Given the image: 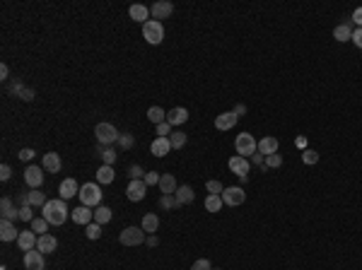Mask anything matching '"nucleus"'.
Masks as SVG:
<instances>
[{"mask_svg":"<svg viewBox=\"0 0 362 270\" xmlns=\"http://www.w3.org/2000/svg\"><path fill=\"white\" fill-rule=\"evenodd\" d=\"M41 217L49 222V224H65V220H68V205H65V200H49L44 208H41Z\"/></svg>","mask_w":362,"mask_h":270,"instance_id":"nucleus-1","label":"nucleus"},{"mask_svg":"<svg viewBox=\"0 0 362 270\" xmlns=\"http://www.w3.org/2000/svg\"><path fill=\"white\" fill-rule=\"evenodd\" d=\"M80 203L87 205V208H99L102 205V188H99V183H84L80 186Z\"/></svg>","mask_w":362,"mask_h":270,"instance_id":"nucleus-2","label":"nucleus"},{"mask_svg":"<svg viewBox=\"0 0 362 270\" xmlns=\"http://www.w3.org/2000/svg\"><path fill=\"white\" fill-rule=\"evenodd\" d=\"M142 36H145V41L152 44V46L162 44V39H165V27H162V22H157V20H147V22L142 25Z\"/></svg>","mask_w":362,"mask_h":270,"instance_id":"nucleus-3","label":"nucleus"},{"mask_svg":"<svg viewBox=\"0 0 362 270\" xmlns=\"http://www.w3.org/2000/svg\"><path fill=\"white\" fill-rule=\"evenodd\" d=\"M94 135H97L99 145H111V143H118V138H121V133L113 128L111 123H107V121L94 125Z\"/></svg>","mask_w":362,"mask_h":270,"instance_id":"nucleus-4","label":"nucleus"},{"mask_svg":"<svg viewBox=\"0 0 362 270\" xmlns=\"http://www.w3.org/2000/svg\"><path fill=\"white\" fill-rule=\"evenodd\" d=\"M234 147H237V154H239V157H247V159H249L251 154H256V152H258V143L253 140V135H249V133H242V135H237Z\"/></svg>","mask_w":362,"mask_h":270,"instance_id":"nucleus-5","label":"nucleus"},{"mask_svg":"<svg viewBox=\"0 0 362 270\" xmlns=\"http://www.w3.org/2000/svg\"><path fill=\"white\" fill-rule=\"evenodd\" d=\"M121 244L123 246H140V244H145V229L142 227H126L123 232H121Z\"/></svg>","mask_w":362,"mask_h":270,"instance_id":"nucleus-6","label":"nucleus"},{"mask_svg":"<svg viewBox=\"0 0 362 270\" xmlns=\"http://www.w3.org/2000/svg\"><path fill=\"white\" fill-rule=\"evenodd\" d=\"M244 200H247V193H244L242 186H229V188L223 191V203L229 205V208H237V205H242Z\"/></svg>","mask_w":362,"mask_h":270,"instance_id":"nucleus-7","label":"nucleus"},{"mask_svg":"<svg viewBox=\"0 0 362 270\" xmlns=\"http://www.w3.org/2000/svg\"><path fill=\"white\" fill-rule=\"evenodd\" d=\"M145 193H147V183L142 179H131L128 183V188H126V196H128V200H133V203H138L145 198Z\"/></svg>","mask_w":362,"mask_h":270,"instance_id":"nucleus-8","label":"nucleus"},{"mask_svg":"<svg viewBox=\"0 0 362 270\" xmlns=\"http://www.w3.org/2000/svg\"><path fill=\"white\" fill-rule=\"evenodd\" d=\"M174 12V5L169 2V0H160V2H152V7H150V15H152V20H167L169 15Z\"/></svg>","mask_w":362,"mask_h":270,"instance_id":"nucleus-9","label":"nucleus"},{"mask_svg":"<svg viewBox=\"0 0 362 270\" xmlns=\"http://www.w3.org/2000/svg\"><path fill=\"white\" fill-rule=\"evenodd\" d=\"M58 193H60V200H70L73 196H80V186L75 179H63L58 186Z\"/></svg>","mask_w":362,"mask_h":270,"instance_id":"nucleus-10","label":"nucleus"},{"mask_svg":"<svg viewBox=\"0 0 362 270\" xmlns=\"http://www.w3.org/2000/svg\"><path fill=\"white\" fill-rule=\"evenodd\" d=\"M25 181H27L29 188H39L44 183V167H27L25 169Z\"/></svg>","mask_w":362,"mask_h":270,"instance_id":"nucleus-11","label":"nucleus"},{"mask_svg":"<svg viewBox=\"0 0 362 270\" xmlns=\"http://www.w3.org/2000/svg\"><path fill=\"white\" fill-rule=\"evenodd\" d=\"M229 169H232V172L242 179V176H247V174H249L251 162L247 159V157H239V154H237V157H232V159H229Z\"/></svg>","mask_w":362,"mask_h":270,"instance_id":"nucleus-12","label":"nucleus"},{"mask_svg":"<svg viewBox=\"0 0 362 270\" xmlns=\"http://www.w3.org/2000/svg\"><path fill=\"white\" fill-rule=\"evenodd\" d=\"M73 222H75V224H83V227H87L89 222H94V212H92V208H87V205L75 208V210H73Z\"/></svg>","mask_w":362,"mask_h":270,"instance_id":"nucleus-13","label":"nucleus"},{"mask_svg":"<svg viewBox=\"0 0 362 270\" xmlns=\"http://www.w3.org/2000/svg\"><path fill=\"white\" fill-rule=\"evenodd\" d=\"M25 268L27 270H44V253H41V251H27V253H25Z\"/></svg>","mask_w":362,"mask_h":270,"instance_id":"nucleus-14","label":"nucleus"},{"mask_svg":"<svg viewBox=\"0 0 362 270\" xmlns=\"http://www.w3.org/2000/svg\"><path fill=\"white\" fill-rule=\"evenodd\" d=\"M237 114L234 111H224V114H220L218 119H215V128L218 130H229V128H234L237 125Z\"/></svg>","mask_w":362,"mask_h":270,"instance_id":"nucleus-15","label":"nucleus"},{"mask_svg":"<svg viewBox=\"0 0 362 270\" xmlns=\"http://www.w3.org/2000/svg\"><path fill=\"white\" fill-rule=\"evenodd\" d=\"M36 241H39V237L29 229V232H20V237H17V246L27 253V251H34V246H36Z\"/></svg>","mask_w":362,"mask_h":270,"instance_id":"nucleus-16","label":"nucleus"},{"mask_svg":"<svg viewBox=\"0 0 362 270\" xmlns=\"http://www.w3.org/2000/svg\"><path fill=\"white\" fill-rule=\"evenodd\" d=\"M169 150H171L169 138H155V140H152V145H150V152H152L155 157H167Z\"/></svg>","mask_w":362,"mask_h":270,"instance_id":"nucleus-17","label":"nucleus"},{"mask_svg":"<svg viewBox=\"0 0 362 270\" xmlns=\"http://www.w3.org/2000/svg\"><path fill=\"white\" fill-rule=\"evenodd\" d=\"M56 248H58V241L51 234H41L39 241H36V251H41V253H54Z\"/></svg>","mask_w":362,"mask_h":270,"instance_id":"nucleus-18","label":"nucleus"},{"mask_svg":"<svg viewBox=\"0 0 362 270\" xmlns=\"http://www.w3.org/2000/svg\"><path fill=\"white\" fill-rule=\"evenodd\" d=\"M0 215H2V220H20V210H15V205H12V200L5 196L2 200H0Z\"/></svg>","mask_w":362,"mask_h":270,"instance_id":"nucleus-19","label":"nucleus"},{"mask_svg":"<svg viewBox=\"0 0 362 270\" xmlns=\"http://www.w3.org/2000/svg\"><path fill=\"white\" fill-rule=\"evenodd\" d=\"M20 237V232L15 229V224L10 222V220H2L0 222V239L2 241H17Z\"/></svg>","mask_w":362,"mask_h":270,"instance_id":"nucleus-20","label":"nucleus"},{"mask_svg":"<svg viewBox=\"0 0 362 270\" xmlns=\"http://www.w3.org/2000/svg\"><path fill=\"white\" fill-rule=\"evenodd\" d=\"M186 121H189V111L184 106H176L167 114V123H171V125H184Z\"/></svg>","mask_w":362,"mask_h":270,"instance_id":"nucleus-21","label":"nucleus"},{"mask_svg":"<svg viewBox=\"0 0 362 270\" xmlns=\"http://www.w3.org/2000/svg\"><path fill=\"white\" fill-rule=\"evenodd\" d=\"M128 15H131V20H136V22H147V17H150V10L145 7V5H140V2H136V5H131L128 7Z\"/></svg>","mask_w":362,"mask_h":270,"instance_id":"nucleus-22","label":"nucleus"},{"mask_svg":"<svg viewBox=\"0 0 362 270\" xmlns=\"http://www.w3.org/2000/svg\"><path fill=\"white\" fill-rule=\"evenodd\" d=\"M258 152L261 154H276L278 152V138H273V135H268V138H263V140H258Z\"/></svg>","mask_w":362,"mask_h":270,"instance_id":"nucleus-23","label":"nucleus"},{"mask_svg":"<svg viewBox=\"0 0 362 270\" xmlns=\"http://www.w3.org/2000/svg\"><path fill=\"white\" fill-rule=\"evenodd\" d=\"M174 196H176V200H179V205H186V203H194V198H195V193H194V188H191V186H179Z\"/></svg>","mask_w":362,"mask_h":270,"instance_id":"nucleus-24","label":"nucleus"},{"mask_svg":"<svg viewBox=\"0 0 362 270\" xmlns=\"http://www.w3.org/2000/svg\"><path fill=\"white\" fill-rule=\"evenodd\" d=\"M44 169L51 172V174H58V172H60V157H58L56 152L44 154Z\"/></svg>","mask_w":362,"mask_h":270,"instance_id":"nucleus-25","label":"nucleus"},{"mask_svg":"<svg viewBox=\"0 0 362 270\" xmlns=\"http://www.w3.org/2000/svg\"><path fill=\"white\" fill-rule=\"evenodd\" d=\"M176 179L171 176V174H162V179H160V191H162V196H169V193H176Z\"/></svg>","mask_w":362,"mask_h":270,"instance_id":"nucleus-26","label":"nucleus"},{"mask_svg":"<svg viewBox=\"0 0 362 270\" xmlns=\"http://www.w3.org/2000/svg\"><path fill=\"white\" fill-rule=\"evenodd\" d=\"M27 196H29V205H31V208H44V205L49 203V198H46L39 188H31Z\"/></svg>","mask_w":362,"mask_h":270,"instance_id":"nucleus-27","label":"nucleus"},{"mask_svg":"<svg viewBox=\"0 0 362 270\" xmlns=\"http://www.w3.org/2000/svg\"><path fill=\"white\" fill-rule=\"evenodd\" d=\"M334 39L335 41H350L353 39V25H348V22L345 25H338L334 29Z\"/></svg>","mask_w":362,"mask_h":270,"instance_id":"nucleus-28","label":"nucleus"},{"mask_svg":"<svg viewBox=\"0 0 362 270\" xmlns=\"http://www.w3.org/2000/svg\"><path fill=\"white\" fill-rule=\"evenodd\" d=\"M145 232H150V234H155L157 232V227H160V217L157 215H152V212H147L145 217H142V224H140Z\"/></svg>","mask_w":362,"mask_h":270,"instance_id":"nucleus-29","label":"nucleus"},{"mask_svg":"<svg viewBox=\"0 0 362 270\" xmlns=\"http://www.w3.org/2000/svg\"><path fill=\"white\" fill-rule=\"evenodd\" d=\"M113 179H116L113 167H109V164H102V167H99V172H97V183H111Z\"/></svg>","mask_w":362,"mask_h":270,"instance_id":"nucleus-30","label":"nucleus"},{"mask_svg":"<svg viewBox=\"0 0 362 270\" xmlns=\"http://www.w3.org/2000/svg\"><path fill=\"white\" fill-rule=\"evenodd\" d=\"M223 196H213V193H208V198H205V210L208 212H220L223 210Z\"/></svg>","mask_w":362,"mask_h":270,"instance_id":"nucleus-31","label":"nucleus"},{"mask_svg":"<svg viewBox=\"0 0 362 270\" xmlns=\"http://www.w3.org/2000/svg\"><path fill=\"white\" fill-rule=\"evenodd\" d=\"M147 119H150V123L160 125V123L167 121V114H165V109H160V106H150V109H147Z\"/></svg>","mask_w":362,"mask_h":270,"instance_id":"nucleus-32","label":"nucleus"},{"mask_svg":"<svg viewBox=\"0 0 362 270\" xmlns=\"http://www.w3.org/2000/svg\"><path fill=\"white\" fill-rule=\"evenodd\" d=\"M94 222H97V224H107V222H111V208H104V205L94 208Z\"/></svg>","mask_w":362,"mask_h":270,"instance_id":"nucleus-33","label":"nucleus"},{"mask_svg":"<svg viewBox=\"0 0 362 270\" xmlns=\"http://www.w3.org/2000/svg\"><path fill=\"white\" fill-rule=\"evenodd\" d=\"M169 143H171V150H181V147L186 145V133L174 130V133L169 135Z\"/></svg>","mask_w":362,"mask_h":270,"instance_id":"nucleus-34","label":"nucleus"},{"mask_svg":"<svg viewBox=\"0 0 362 270\" xmlns=\"http://www.w3.org/2000/svg\"><path fill=\"white\" fill-rule=\"evenodd\" d=\"M31 232L39 234V237L46 234V232H49V222H46L44 217H34V220H31Z\"/></svg>","mask_w":362,"mask_h":270,"instance_id":"nucleus-35","label":"nucleus"},{"mask_svg":"<svg viewBox=\"0 0 362 270\" xmlns=\"http://www.w3.org/2000/svg\"><path fill=\"white\" fill-rule=\"evenodd\" d=\"M160 208H165V210H171V208H181V205H179L176 196H174V193H169V196H162V198H160Z\"/></svg>","mask_w":362,"mask_h":270,"instance_id":"nucleus-36","label":"nucleus"},{"mask_svg":"<svg viewBox=\"0 0 362 270\" xmlns=\"http://www.w3.org/2000/svg\"><path fill=\"white\" fill-rule=\"evenodd\" d=\"M84 234H87V239H99V237H102V224L89 222V224L84 227Z\"/></svg>","mask_w":362,"mask_h":270,"instance_id":"nucleus-37","label":"nucleus"},{"mask_svg":"<svg viewBox=\"0 0 362 270\" xmlns=\"http://www.w3.org/2000/svg\"><path fill=\"white\" fill-rule=\"evenodd\" d=\"M133 145H136L133 135H131V133H121V138H118V147H121V150H131Z\"/></svg>","mask_w":362,"mask_h":270,"instance_id":"nucleus-38","label":"nucleus"},{"mask_svg":"<svg viewBox=\"0 0 362 270\" xmlns=\"http://www.w3.org/2000/svg\"><path fill=\"white\" fill-rule=\"evenodd\" d=\"M280 164H282V157H280L278 152H276V154H268V157H266V169H278Z\"/></svg>","mask_w":362,"mask_h":270,"instance_id":"nucleus-39","label":"nucleus"},{"mask_svg":"<svg viewBox=\"0 0 362 270\" xmlns=\"http://www.w3.org/2000/svg\"><path fill=\"white\" fill-rule=\"evenodd\" d=\"M205 188H208V193H213V196H223V183H220V181H208V183H205Z\"/></svg>","mask_w":362,"mask_h":270,"instance_id":"nucleus-40","label":"nucleus"},{"mask_svg":"<svg viewBox=\"0 0 362 270\" xmlns=\"http://www.w3.org/2000/svg\"><path fill=\"white\" fill-rule=\"evenodd\" d=\"M302 162H305V164H316V162H319V152L316 150H305L302 152Z\"/></svg>","mask_w":362,"mask_h":270,"instance_id":"nucleus-41","label":"nucleus"},{"mask_svg":"<svg viewBox=\"0 0 362 270\" xmlns=\"http://www.w3.org/2000/svg\"><path fill=\"white\" fill-rule=\"evenodd\" d=\"M20 220H22V222H31V220H34L31 205H22V208H20Z\"/></svg>","mask_w":362,"mask_h":270,"instance_id":"nucleus-42","label":"nucleus"},{"mask_svg":"<svg viewBox=\"0 0 362 270\" xmlns=\"http://www.w3.org/2000/svg\"><path fill=\"white\" fill-rule=\"evenodd\" d=\"M160 179H162V174H157V172H147V174H145V183H147V186H155V183H157V186H160Z\"/></svg>","mask_w":362,"mask_h":270,"instance_id":"nucleus-43","label":"nucleus"},{"mask_svg":"<svg viewBox=\"0 0 362 270\" xmlns=\"http://www.w3.org/2000/svg\"><path fill=\"white\" fill-rule=\"evenodd\" d=\"M167 135H171V123H160L157 125V138H167Z\"/></svg>","mask_w":362,"mask_h":270,"instance_id":"nucleus-44","label":"nucleus"},{"mask_svg":"<svg viewBox=\"0 0 362 270\" xmlns=\"http://www.w3.org/2000/svg\"><path fill=\"white\" fill-rule=\"evenodd\" d=\"M128 176H131V179H145V172H142L140 164H133V167L128 169Z\"/></svg>","mask_w":362,"mask_h":270,"instance_id":"nucleus-45","label":"nucleus"},{"mask_svg":"<svg viewBox=\"0 0 362 270\" xmlns=\"http://www.w3.org/2000/svg\"><path fill=\"white\" fill-rule=\"evenodd\" d=\"M191 270H213V266H210L208 258H198L194 266H191Z\"/></svg>","mask_w":362,"mask_h":270,"instance_id":"nucleus-46","label":"nucleus"},{"mask_svg":"<svg viewBox=\"0 0 362 270\" xmlns=\"http://www.w3.org/2000/svg\"><path fill=\"white\" fill-rule=\"evenodd\" d=\"M102 159H104V164L113 167V162H116V152L113 150H102Z\"/></svg>","mask_w":362,"mask_h":270,"instance_id":"nucleus-47","label":"nucleus"},{"mask_svg":"<svg viewBox=\"0 0 362 270\" xmlns=\"http://www.w3.org/2000/svg\"><path fill=\"white\" fill-rule=\"evenodd\" d=\"M17 97H20V99H25V101H31V99L36 97V92H34V90H29V87H22V92H20Z\"/></svg>","mask_w":362,"mask_h":270,"instance_id":"nucleus-48","label":"nucleus"},{"mask_svg":"<svg viewBox=\"0 0 362 270\" xmlns=\"http://www.w3.org/2000/svg\"><path fill=\"white\" fill-rule=\"evenodd\" d=\"M249 162H253V164H258V167H263L266 164V154H261V152H256V154H251Z\"/></svg>","mask_w":362,"mask_h":270,"instance_id":"nucleus-49","label":"nucleus"},{"mask_svg":"<svg viewBox=\"0 0 362 270\" xmlns=\"http://www.w3.org/2000/svg\"><path fill=\"white\" fill-rule=\"evenodd\" d=\"M34 154H36L34 150L25 147V150H20V159H22V162H29V159H34Z\"/></svg>","mask_w":362,"mask_h":270,"instance_id":"nucleus-50","label":"nucleus"},{"mask_svg":"<svg viewBox=\"0 0 362 270\" xmlns=\"http://www.w3.org/2000/svg\"><path fill=\"white\" fill-rule=\"evenodd\" d=\"M353 41H355L358 49H362V27H358V29L353 31Z\"/></svg>","mask_w":362,"mask_h":270,"instance_id":"nucleus-51","label":"nucleus"},{"mask_svg":"<svg viewBox=\"0 0 362 270\" xmlns=\"http://www.w3.org/2000/svg\"><path fill=\"white\" fill-rule=\"evenodd\" d=\"M10 176H12V169H10L7 164H2V167H0V179H2V181H7Z\"/></svg>","mask_w":362,"mask_h":270,"instance_id":"nucleus-52","label":"nucleus"},{"mask_svg":"<svg viewBox=\"0 0 362 270\" xmlns=\"http://www.w3.org/2000/svg\"><path fill=\"white\" fill-rule=\"evenodd\" d=\"M353 25H358V27H362V7H358V10L353 12Z\"/></svg>","mask_w":362,"mask_h":270,"instance_id":"nucleus-53","label":"nucleus"},{"mask_svg":"<svg viewBox=\"0 0 362 270\" xmlns=\"http://www.w3.org/2000/svg\"><path fill=\"white\" fill-rule=\"evenodd\" d=\"M7 77H10V68L2 63V65H0V80H7Z\"/></svg>","mask_w":362,"mask_h":270,"instance_id":"nucleus-54","label":"nucleus"},{"mask_svg":"<svg viewBox=\"0 0 362 270\" xmlns=\"http://www.w3.org/2000/svg\"><path fill=\"white\" fill-rule=\"evenodd\" d=\"M234 114H237V116L247 114V106H244V104H237V106H234Z\"/></svg>","mask_w":362,"mask_h":270,"instance_id":"nucleus-55","label":"nucleus"},{"mask_svg":"<svg viewBox=\"0 0 362 270\" xmlns=\"http://www.w3.org/2000/svg\"><path fill=\"white\" fill-rule=\"evenodd\" d=\"M295 145H297L300 150H306V140H305V138H297V140H295Z\"/></svg>","mask_w":362,"mask_h":270,"instance_id":"nucleus-56","label":"nucleus"},{"mask_svg":"<svg viewBox=\"0 0 362 270\" xmlns=\"http://www.w3.org/2000/svg\"><path fill=\"white\" fill-rule=\"evenodd\" d=\"M160 244V239L155 237V234H150V239H147V246H157Z\"/></svg>","mask_w":362,"mask_h":270,"instance_id":"nucleus-57","label":"nucleus"},{"mask_svg":"<svg viewBox=\"0 0 362 270\" xmlns=\"http://www.w3.org/2000/svg\"><path fill=\"white\" fill-rule=\"evenodd\" d=\"M213 270H218V268H213Z\"/></svg>","mask_w":362,"mask_h":270,"instance_id":"nucleus-58","label":"nucleus"}]
</instances>
